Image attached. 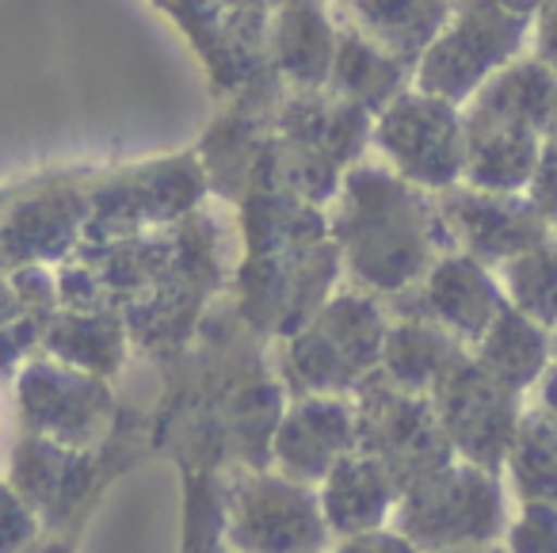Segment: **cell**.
I'll return each instance as SVG.
<instances>
[{
    "label": "cell",
    "instance_id": "obj_28",
    "mask_svg": "<svg viewBox=\"0 0 557 553\" xmlns=\"http://www.w3.org/2000/svg\"><path fill=\"white\" fill-rule=\"evenodd\" d=\"M39 538V515L12 484L0 481V553H24Z\"/></svg>",
    "mask_w": 557,
    "mask_h": 553
},
{
    "label": "cell",
    "instance_id": "obj_29",
    "mask_svg": "<svg viewBox=\"0 0 557 553\" xmlns=\"http://www.w3.org/2000/svg\"><path fill=\"white\" fill-rule=\"evenodd\" d=\"M527 199L539 210V218L549 225V233H557V138L542 142L539 164L531 172V184H527Z\"/></svg>",
    "mask_w": 557,
    "mask_h": 553
},
{
    "label": "cell",
    "instance_id": "obj_16",
    "mask_svg": "<svg viewBox=\"0 0 557 553\" xmlns=\"http://www.w3.org/2000/svg\"><path fill=\"white\" fill-rule=\"evenodd\" d=\"M397 496H401V489L394 484V477L363 451L344 454L325 474L318 492L329 530L344 538L386 527L397 507Z\"/></svg>",
    "mask_w": 557,
    "mask_h": 553
},
{
    "label": "cell",
    "instance_id": "obj_20",
    "mask_svg": "<svg viewBox=\"0 0 557 553\" xmlns=\"http://www.w3.org/2000/svg\"><path fill=\"white\" fill-rule=\"evenodd\" d=\"M336 20H341V12H336ZM409 85H412L409 65L397 62L394 54H386L379 42H371L363 32H356L348 20H341L333 73H329V93H336L341 100L379 115Z\"/></svg>",
    "mask_w": 557,
    "mask_h": 553
},
{
    "label": "cell",
    "instance_id": "obj_25",
    "mask_svg": "<svg viewBox=\"0 0 557 553\" xmlns=\"http://www.w3.org/2000/svg\"><path fill=\"white\" fill-rule=\"evenodd\" d=\"M500 286L516 309L557 329V233L500 263Z\"/></svg>",
    "mask_w": 557,
    "mask_h": 553
},
{
    "label": "cell",
    "instance_id": "obj_6",
    "mask_svg": "<svg viewBox=\"0 0 557 553\" xmlns=\"http://www.w3.org/2000/svg\"><path fill=\"white\" fill-rule=\"evenodd\" d=\"M359 451L371 454L397 489L428 477L432 469L458 458L443 431L428 393H409L386 374H371L359 382Z\"/></svg>",
    "mask_w": 557,
    "mask_h": 553
},
{
    "label": "cell",
    "instance_id": "obj_27",
    "mask_svg": "<svg viewBox=\"0 0 557 553\" xmlns=\"http://www.w3.org/2000/svg\"><path fill=\"white\" fill-rule=\"evenodd\" d=\"M508 553H557V507L554 504H523L516 523L504 530Z\"/></svg>",
    "mask_w": 557,
    "mask_h": 553
},
{
    "label": "cell",
    "instance_id": "obj_15",
    "mask_svg": "<svg viewBox=\"0 0 557 553\" xmlns=\"http://www.w3.org/2000/svg\"><path fill=\"white\" fill-rule=\"evenodd\" d=\"M374 115L356 103L341 100L329 88H295L290 100L278 108V134L318 149L333 164L348 169L371 142Z\"/></svg>",
    "mask_w": 557,
    "mask_h": 553
},
{
    "label": "cell",
    "instance_id": "obj_36",
    "mask_svg": "<svg viewBox=\"0 0 557 553\" xmlns=\"http://www.w3.org/2000/svg\"><path fill=\"white\" fill-rule=\"evenodd\" d=\"M549 355H554V362H557V329H549Z\"/></svg>",
    "mask_w": 557,
    "mask_h": 553
},
{
    "label": "cell",
    "instance_id": "obj_1",
    "mask_svg": "<svg viewBox=\"0 0 557 553\" xmlns=\"http://www.w3.org/2000/svg\"><path fill=\"white\" fill-rule=\"evenodd\" d=\"M333 202L341 260L367 291L405 294L455 248L435 192L401 180L386 161L351 164Z\"/></svg>",
    "mask_w": 557,
    "mask_h": 553
},
{
    "label": "cell",
    "instance_id": "obj_14",
    "mask_svg": "<svg viewBox=\"0 0 557 553\" xmlns=\"http://www.w3.org/2000/svg\"><path fill=\"white\" fill-rule=\"evenodd\" d=\"M462 115L523 126V131L539 134L542 142L557 138V73L527 50L516 62L496 70L462 103Z\"/></svg>",
    "mask_w": 557,
    "mask_h": 553
},
{
    "label": "cell",
    "instance_id": "obj_7",
    "mask_svg": "<svg viewBox=\"0 0 557 553\" xmlns=\"http://www.w3.org/2000/svg\"><path fill=\"white\" fill-rule=\"evenodd\" d=\"M222 534L237 553H321L329 523L310 484L260 474L230 492Z\"/></svg>",
    "mask_w": 557,
    "mask_h": 553
},
{
    "label": "cell",
    "instance_id": "obj_31",
    "mask_svg": "<svg viewBox=\"0 0 557 553\" xmlns=\"http://www.w3.org/2000/svg\"><path fill=\"white\" fill-rule=\"evenodd\" d=\"M531 54L557 73V4L542 9L531 24Z\"/></svg>",
    "mask_w": 557,
    "mask_h": 553
},
{
    "label": "cell",
    "instance_id": "obj_22",
    "mask_svg": "<svg viewBox=\"0 0 557 553\" xmlns=\"http://www.w3.org/2000/svg\"><path fill=\"white\" fill-rule=\"evenodd\" d=\"M473 359H478L496 382L523 393V390H531L542 378V370L554 362V355H549V329L508 302V306L496 314V321L485 329V336L473 344Z\"/></svg>",
    "mask_w": 557,
    "mask_h": 553
},
{
    "label": "cell",
    "instance_id": "obj_33",
    "mask_svg": "<svg viewBox=\"0 0 557 553\" xmlns=\"http://www.w3.org/2000/svg\"><path fill=\"white\" fill-rule=\"evenodd\" d=\"M20 309H24V298H20V291H16V279L0 275V324L16 321Z\"/></svg>",
    "mask_w": 557,
    "mask_h": 553
},
{
    "label": "cell",
    "instance_id": "obj_23",
    "mask_svg": "<svg viewBox=\"0 0 557 553\" xmlns=\"http://www.w3.org/2000/svg\"><path fill=\"white\" fill-rule=\"evenodd\" d=\"M523 504H554L557 507V423L539 408H523L516 439L504 458Z\"/></svg>",
    "mask_w": 557,
    "mask_h": 553
},
{
    "label": "cell",
    "instance_id": "obj_21",
    "mask_svg": "<svg viewBox=\"0 0 557 553\" xmlns=\"http://www.w3.org/2000/svg\"><path fill=\"white\" fill-rule=\"evenodd\" d=\"M466 355V344L428 317L405 314L382 340V374L409 393H432L435 382Z\"/></svg>",
    "mask_w": 557,
    "mask_h": 553
},
{
    "label": "cell",
    "instance_id": "obj_10",
    "mask_svg": "<svg viewBox=\"0 0 557 553\" xmlns=\"http://www.w3.org/2000/svg\"><path fill=\"white\" fill-rule=\"evenodd\" d=\"M20 405L39 435L88 446L111 420V393L96 374L58 362H32L20 374Z\"/></svg>",
    "mask_w": 557,
    "mask_h": 553
},
{
    "label": "cell",
    "instance_id": "obj_37",
    "mask_svg": "<svg viewBox=\"0 0 557 553\" xmlns=\"http://www.w3.org/2000/svg\"><path fill=\"white\" fill-rule=\"evenodd\" d=\"M207 553H222V550H218V545H214V542H210V550H207ZM233 553H237V550H233Z\"/></svg>",
    "mask_w": 557,
    "mask_h": 553
},
{
    "label": "cell",
    "instance_id": "obj_35",
    "mask_svg": "<svg viewBox=\"0 0 557 553\" xmlns=\"http://www.w3.org/2000/svg\"><path fill=\"white\" fill-rule=\"evenodd\" d=\"M435 553H508L493 542H478V545H450V550H435Z\"/></svg>",
    "mask_w": 557,
    "mask_h": 553
},
{
    "label": "cell",
    "instance_id": "obj_13",
    "mask_svg": "<svg viewBox=\"0 0 557 553\" xmlns=\"http://www.w3.org/2000/svg\"><path fill=\"white\" fill-rule=\"evenodd\" d=\"M341 20L329 0H283L268 20L263 54L290 88H329Z\"/></svg>",
    "mask_w": 557,
    "mask_h": 553
},
{
    "label": "cell",
    "instance_id": "obj_19",
    "mask_svg": "<svg viewBox=\"0 0 557 553\" xmlns=\"http://www.w3.org/2000/svg\"><path fill=\"white\" fill-rule=\"evenodd\" d=\"M539 153L542 138L534 131L493 123V119H466L462 184L481 192H527Z\"/></svg>",
    "mask_w": 557,
    "mask_h": 553
},
{
    "label": "cell",
    "instance_id": "obj_18",
    "mask_svg": "<svg viewBox=\"0 0 557 553\" xmlns=\"http://www.w3.org/2000/svg\"><path fill=\"white\" fill-rule=\"evenodd\" d=\"M88 469H92V462L85 458V451L35 435L12 454V489L32 504L35 515L62 519L73 507V500L85 492Z\"/></svg>",
    "mask_w": 557,
    "mask_h": 553
},
{
    "label": "cell",
    "instance_id": "obj_9",
    "mask_svg": "<svg viewBox=\"0 0 557 553\" xmlns=\"http://www.w3.org/2000/svg\"><path fill=\"white\" fill-rule=\"evenodd\" d=\"M450 245L470 253L481 263H508L511 256L549 237V225L539 218L523 192H481L470 184H455L435 192Z\"/></svg>",
    "mask_w": 557,
    "mask_h": 553
},
{
    "label": "cell",
    "instance_id": "obj_3",
    "mask_svg": "<svg viewBox=\"0 0 557 553\" xmlns=\"http://www.w3.org/2000/svg\"><path fill=\"white\" fill-rule=\"evenodd\" d=\"M531 24L500 0H462L412 65V88L462 108L496 70L531 50Z\"/></svg>",
    "mask_w": 557,
    "mask_h": 553
},
{
    "label": "cell",
    "instance_id": "obj_17",
    "mask_svg": "<svg viewBox=\"0 0 557 553\" xmlns=\"http://www.w3.org/2000/svg\"><path fill=\"white\" fill-rule=\"evenodd\" d=\"M462 0H341L336 12L397 62H420Z\"/></svg>",
    "mask_w": 557,
    "mask_h": 553
},
{
    "label": "cell",
    "instance_id": "obj_12",
    "mask_svg": "<svg viewBox=\"0 0 557 553\" xmlns=\"http://www.w3.org/2000/svg\"><path fill=\"white\" fill-rule=\"evenodd\" d=\"M359 451V416L356 405L341 393H306L287 413L278 416L271 454L278 462V474L295 481H325V474L344 458Z\"/></svg>",
    "mask_w": 557,
    "mask_h": 553
},
{
    "label": "cell",
    "instance_id": "obj_8",
    "mask_svg": "<svg viewBox=\"0 0 557 553\" xmlns=\"http://www.w3.org/2000/svg\"><path fill=\"white\" fill-rule=\"evenodd\" d=\"M432 408L447 431L458 458L478 462L485 469H500L516 439L523 416V393L496 382L470 352L435 382L428 393Z\"/></svg>",
    "mask_w": 557,
    "mask_h": 553
},
{
    "label": "cell",
    "instance_id": "obj_11",
    "mask_svg": "<svg viewBox=\"0 0 557 553\" xmlns=\"http://www.w3.org/2000/svg\"><path fill=\"white\" fill-rule=\"evenodd\" d=\"M405 294H412V306L405 314L428 317L462 344H478L496 314L508 306V294L493 279L488 263L473 260L462 248L443 253L432 271Z\"/></svg>",
    "mask_w": 557,
    "mask_h": 553
},
{
    "label": "cell",
    "instance_id": "obj_24",
    "mask_svg": "<svg viewBox=\"0 0 557 553\" xmlns=\"http://www.w3.org/2000/svg\"><path fill=\"white\" fill-rule=\"evenodd\" d=\"M81 210L65 199H39L32 207L16 210L9 225L0 230V253H9L12 260H42V256H58L73 245L81 225Z\"/></svg>",
    "mask_w": 557,
    "mask_h": 553
},
{
    "label": "cell",
    "instance_id": "obj_26",
    "mask_svg": "<svg viewBox=\"0 0 557 553\" xmlns=\"http://www.w3.org/2000/svg\"><path fill=\"white\" fill-rule=\"evenodd\" d=\"M47 347L65 359L70 367H81L88 374H111L119 367V355H123V332L111 317L92 314H70L50 329Z\"/></svg>",
    "mask_w": 557,
    "mask_h": 553
},
{
    "label": "cell",
    "instance_id": "obj_38",
    "mask_svg": "<svg viewBox=\"0 0 557 553\" xmlns=\"http://www.w3.org/2000/svg\"><path fill=\"white\" fill-rule=\"evenodd\" d=\"M50 553H62V550H50Z\"/></svg>",
    "mask_w": 557,
    "mask_h": 553
},
{
    "label": "cell",
    "instance_id": "obj_34",
    "mask_svg": "<svg viewBox=\"0 0 557 553\" xmlns=\"http://www.w3.org/2000/svg\"><path fill=\"white\" fill-rule=\"evenodd\" d=\"M504 9H511V12H519V16H539L542 9H549V4H557V0H500Z\"/></svg>",
    "mask_w": 557,
    "mask_h": 553
},
{
    "label": "cell",
    "instance_id": "obj_5",
    "mask_svg": "<svg viewBox=\"0 0 557 553\" xmlns=\"http://www.w3.org/2000/svg\"><path fill=\"white\" fill-rule=\"evenodd\" d=\"M371 146L382 161L424 192H447L462 184L466 119L462 108L420 88H405L371 123Z\"/></svg>",
    "mask_w": 557,
    "mask_h": 553
},
{
    "label": "cell",
    "instance_id": "obj_4",
    "mask_svg": "<svg viewBox=\"0 0 557 553\" xmlns=\"http://www.w3.org/2000/svg\"><path fill=\"white\" fill-rule=\"evenodd\" d=\"M386 317L367 294H336L290 336L287 362L306 393H348L379 370Z\"/></svg>",
    "mask_w": 557,
    "mask_h": 553
},
{
    "label": "cell",
    "instance_id": "obj_2",
    "mask_svg": "<svg viewBox=\"0 0 557 553\" xmlns=\"http://www.w3.org/2000/svg\"><path fill=\"white\" fill-rule=\"evenodd\" d=\"M389 519L417 550L428 553L450 550V545L496 542L508 530L496 469L466 458H450L447 466L432 469L409 489H401Z\"/></svg>",
    "mask_w": 557,
    "mask_h": 553
},
{
    "label": "cell",
    "instance_id": "obj_32",
    "mask_svg": "<svg viewBox=\"0 0 557 553\" xmlns=\"http://www.w3.org/2000/svg\"><path fill=\"white\" fill-rule=\"evenodd\" d=\"M534 393H539V397H534V408L557 423V362H549V367L542 370V378L534 382Z\"/></svg>",
    "mask_w": 557,
    "mask_h": 553
},
{
    "label": "cell",
    "instance_id": "obj_30",
    "mask_svg": "<svg viewBox=\"0 0 557 553\" xmlns=\"http://www.w3.org/2000/svg\"><path fill=\"white\" fill-rule=\"evenodd\" d=\"M333 553H420V550L401 534V530L379 527V530H367V534L344 538V545Z\"/></svg>",
    "mask_w": 557,
    "mask_h": 553
}]
</instances>
